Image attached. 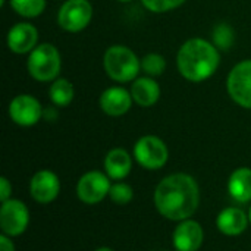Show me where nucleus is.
<instances>
[{"instance_id":"1","label":"nucleus","mask_w":251,"mask_h":251,"mask_svg":"<svg viewBox=\"0 0 251 251\" xmlns=\"http://www.w3.org/2000/svg\"><path fill=\"white\" fill-rule=\"evenodd\" d=\"M153 201L157 212L168 221L190 219L200 206L199 182L184 172L171 174L156 185Z\"/></svg>"},{"instance_id":"2","label":"nucleus","mask_w":251,"mask_h":251,"mask_svg":"<svg viewBox=\"0 0 251 251\" xmlns=\"http://www.w3.org/2000/svg\"><path fill=\"white\" fill-rule=\"evenodd\" d=\"M221 65V50L209 40L188 38L176 53L179 74L190 82H203L213 76Z\"/></svg>"},{"instance_id":"3","label":"nucleus","mask_w":251,"mask_h":251,"mask_svg":"<svg viewBox=\"0 0 251 251\" xmlns=\"http://www.w3.org/2000/svg\"><path fill=\"white\" fill-rule=\"evenodd\" d=\"M103 69L115 82H132L141 71V59L128 46L113 44L103 54Z\"/></svg>"},{"instance_id":"4","label":"nucleus","mask_w":251,"mask_h":251,"mask_svg":"<svg viewBox=\"0 0 251 251\" xmlns=\"http://www.w3.org/2000/svg\"><path fill=\"white\" fill-rule=\"evenodd\" d=\"M26 69L32 79L38 82H53L62 69V56L51 43L38 44L26 59Z\"/></svg>"},{"instance_id":"5","label":"nucleus","mask_w":251,"mask_h":251,"mask_svg":"<svg viewBox=\"0 0 251 251\" xmlns=\"http://www.w3.org/2000/svg\"><path fill=\"white\" fill-rule=\"evenodd\" d=\"M134 160L147 171H159L169 160V149L157 135H143L132 149Z\"/></svg>"},{"instance_id":"6","label":"nucleus","mask_w":251,"mask_h":251,"mask_svg":"<svg viewBox=\"0 0 251 251\" xmlns=\"http://www.w3.org/2000/svg\"><path fill=\"white\" fill-rule=\"evenodd\" d=\"M93 19V6L88 0H65L57 12V24L66 32H81Z\"/></svg>"},{"instance_id":"7","label":"nucleus","mask_w":251,"mask_h":251,"mask_svg":"<svg viewBox=\"0 0 251 251\" xmlns=\"http://www.w3.org/2000/svg\"><path fill=\"white\" fill-rule=\"evenodd\" d=\"M112 179L101 171H88L76 182V197L88 206L101 203L109 197Z\"/></svg>"},{"instance_id":"8","label":"nucleus","mask_w":251,"mask_h":251,"mask_svg":"<svg viewBox=\"0 0 251 251\" xmlns=\"http://www.w3.org/2000/svg\"><path fill=\"white\" fill-rule=\"evenodd\" d=\"M29 225V210L26 204L18 199H9L0 206V229L1 234L15 238L22 235Z\"/></svg>"},{"instance_id":"9","label":"nucleus","mask_w":251,"mask_h":251,"mask_svg":"<svg viewBox=\"0 0 251 251\" xmlns=\"http://www.w3.org/2000/svg\"><path fill=\"white\" fill-rule=\"evenodd\" d=\"M226 90L238 106L251 110V59L238 62L229 71Z\"/></svg>"},{"instance_id":"10","label":"nucleus","mask_w":251,"mask_h":251,"mask_svg":"<svg viewBox=\"0 0 251 251\" xmlns=\"http://www.w3.org/2000/svg\"><path fill=\"white\" fill-rule=\"evenodd\" d=\"M9 118L18 126L29 128L37 125L43 119L44 109L38 99L31 94H18L15 96L7 109Z\"/></svg>"},{"instance_id":"11","label":"nucleus","mask_w":251,"mask_h":251,"mask_svg":"<svg viewBox=\"0 0 251 251\" xmlns=\"http://www.w3.org/2000/svg\"><path fill=\"white\" fill-rule=\"evenodd\" d=\"M60 193V179L50 169L37 171L29 181V196L38 204L53 203Z\"/></svg>"},{"instance_id":"12","label":"nucleus","mask_w":251,"mask_h":251,"mask_svg":"<svg viewBox=\"0 0 251 251\" xmlns=\"http://www.w3.org/2000/svg\"><path fill=\"white\" fill-rule=\"evenodd\" d=\"M203 241V226L191 218L178 222L172 232V246L176 251H199Z\"/></svg>"},{"instance_id":"13","label":"nucleus","mask_w":251,"mask_h":251,"mask_svg":"<svg viewBox=\"0 0 251 251\" xmlns=\"http://www.w3.org/2000/svg\"><path fill=\"white\" fill-rule=\"evenodd\" d=\"M132 96L131 91L121 87V85H113L106 88L99 99L100 109L103 113H106L110 118H121L129 112L132 107Z\"/></svg>"},{"instance_id":"14","label":"nucleus","mask_w":251,"mask_h":251,"mask_svg":"<svg viewBox=\"0 0 251 251\" xmlns=\"http://www.w3.org/2000/svg\"><path fill=\"white\" fill-rule=\"evenodd\" d=\"M6 43L15 54L31 53L38 46V29L29 22H18L7 31Z\"/></svg>"},{"instance_id":"15","label":"nucleus","mask_w":251,"mask_h":251,"mask_svg":"<svg viewBox=\"0 0 251 251\" xmlns=\"http://www.w3.org/2000/svg\"><path fill=\"white\" fill-rule=\"evenodd\" d=\"M249 225V215L240 207H226L216 216V228L226 237H238L244 234Z\"/></svg>"},{"instance_id":"16","label":"nucleus","mask_w":251,"mask_h":251,"mask_svg":"<svg viewBox=\"0 0 251 251\" xmlns=\"http://www.w3.org/2000/svg\"><path fill=\"white\" fill-rule=\"evenodd\" d=\"M103 168L106 175L112 181H122L125 179L132 169V156L128 150L122 147H115L109 150L103 160Z\"/></svg>"},{"instance_id":"17","label":"nucleus","mask_w":251,"mask_h":251,"mask_svg":"<svg viewBox=\"0 0 251 251\" xmlns=\"http://www.w3.org/2000/svg\"><path fill=\"white\" fill-rule=\"evenodd\" d=\"M131 96L134 103H137L141 107H151L154 106L160 99V85L157 81L151 76H138L131 82Z\"/></svg>"},{"instance_id":"18","label":"nucleus","mask_w":251,"mask_h":251,"mask_svg":"<svg viewBox=\"0 0 251 251\" xmlns=\"http://www.w3.org/2000/svg\"><path fill=\"white\" fill-rule=\"evenodd\" d=\"M228 194L240 204L251 201V168H237L228 179Z\"/></svg>"},{"instance_id":"19","label":"nucleus","mask_w":251,"mask_h":251,"mask_svg":"<svg viewBox=\"0 0 251 251\" xmlns=\"http://www.w3.org/2000/svg\"><path fill=\"white\" fill-rule=\"evenodd\" d=\"M49 97L53 106L56 107H66L72 103L75 97V88L72 82L66 78H57L51 82L49 88Z\"/></svg>"},{"instance_id":"20","label":"nucleus","mask_w":251,"mask_h":251,"mask_svg":"<svg viewBox=\"0 0 251 251\" xmlns=\"http://www.w3.org/2000/svg\"><path fill=\"white\" fill-rule=\"evenodd\" d=\"M10 7L22 18H38L47 7V0H9Z\"/></svg>"},{"instance_id":"21","label":"nucleus","mask_w":251,"mask_h":251,"mask_svg":"<svg viewBox=\"0 0 251 251\" xmlns=\"http://www.w3.org/2000/svg\"><path fill=\"white\" fill-rule=\"evenodd\" d=\"M235 41V32L234 28L226 24V22H219L213 26L212 31V43L219 49V50H229Z\"/></svg>"},{"instance_id":"22","label":"nucleus","mask_w":251,"mask_h":251,"mask_svg":"<svg viewBox=\"0 0 251 251\" xmlns=\"http://www.w3.org/2000/svg\"><path fill=\"white\" fill-rule=\"evenodd\" d=\"M166 69V60L159 53H149L141 59V71L144 75L156 78L160 76Z\"/></svg>"},{"instance_id":"23","label":"nucleus","mask_w":251,"mask_h":251,"mask_svg":"<svg viewBox=\"0 0 251 251\" xmlns=\"http://www.w3.org/2000/svg\"><path fill=\"white\" fill-rule=\"evenodd\" d=\"M109 199L115 204H118V206H125V204H128V203L132 201V199H134V190H132V187L129 184L122 182V181H116L110 187Z\"/></svg>"},{"instance_id":"24","label":"nucleus","mask_w":251,"mask_h":251,"mask_svg":"<svg viewBox=\"0 0 251 251\" xmlns=\"http://www.w3.org/2000/svg\"><path fill=\"white\" fill-rule=\"evenodd\" d=\"M143 6L153 13H166L178 9L185 3V0H141Z\"/></svg>"},{"instance_id":"25","label":"nucleus","mask_w":251,"mask_h":251,"mask_svg":"<svg viewBox=\"0 0 251 251\" xmlns=\"http://www.w3.org/2000/svg\"><path fill=\"white\" fill-rule=\"evenodd\" d=\"M12 199V184L6 176L0 178V201H6Z\"/></svg>"},{"instance_id":"26","label":"nucleus","mask_w":251,"mask_h":251,"mask_svg":"<svg viewBox=\"0 0 251 251\" xmlns=\"http://www.w3.org/2000/svg\"><path fill=\"white\" fill-rule=\"evenodd\" d=\"M0 251H16L12 238L4 234L0 235Z\"/></svg>"},{"instance_id":"27","label":"nucleus","mask_w":251,"mask_h":251,"mask_svg":"<svg viewBox=\"0 0 251 251\" xmlns=\"http://www.w3.org/2000/svg\"><path fill=\"white\" fill-rule=\"evenodd\" d=\"M43 118L46 121H54L57 118V113L53 107H49V109H44V113H43Z\"/></svg>"},{"instance_id":"28","label":"nucleus","mask_w":251,"mask_h":251,"mask_svg":"<svg viewBox=\"0 0 251 251\" xmlns=\"http://www.w3.org/2000/svg\"><path fill=\"white\" fill-rule=\"evenodd\" d=\"M94 251H115V250H112V249H109V247H100V249H97V250H94Z\"/></svg>"},{"instance_id":"29","label":"nucleus","mask_w":251,"mask_h":251,"mask_svg":"<svg viewBox=\"0 0 251 251\" xmlns=\"http://www.w3.org/2000/svg\"><path fill=\"white\" fill-rule=\"evenodd\" d=\"M118 1H121V3H129V1H132V0H118Z\"/></svg>"},{"instance_id":"30","label":"nucleus","mask_w":251,"mask_h":251,"mask_svg":"<svg viewBox=\"0 0 251 251\" xmlns=\"http://www.w3.org/2000/svg\"><path fill=\"white\" fill-rule=\"evenodd\" d=\"M249 219H250V225H251V206H250V210H249Z\"/></svg>"}]
</instances>
